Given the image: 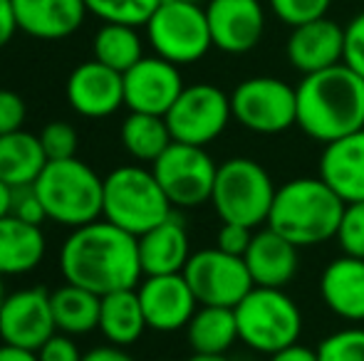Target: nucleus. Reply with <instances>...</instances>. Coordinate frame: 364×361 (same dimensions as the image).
Segmentation results:
<instances>
[{
    "mask_svg": "<svg viewBox=\"0 0 364 361\" xmlns=\"http://www.w3.org/2000/svg\"><path fill=\"white\" fill-rule=\"evenodd\" d=\"M186 361H230L225 354H196L193 352Z\"/></svg>",
    "mask_w": 364,
    "mask_h": 361,
    "instance_id": "49530a36",
    "label": "nucleus"
},
{
    "mask_svg": "<svg viewBox=\"0 0 364 361\" xmlns=\"http://www.w3.org/2000/svg\"><path fill=\"white\" fill-rule=\"evenodd\" d=\"M347 203L317 179H292L275 191L265 226L288 238L297 248H312L337 235Z\"/></svg>",
    "mask_w": 364,
    "mask_h": 361,
    "instance_id": "7ed1b4c3",
    "label": "nucleus"
},
{
    "mask_svg": "<svg viewBox=\"0 0 364 361\" xmlns=\"http://www.w3.org/2000/svg\"><path fill=\"white\" fill-rule=\"evenodd\" d=\"M183 87L186 84L178 72V65L159 55H144L134 67L124 72V106L129 111L166 116Z\"/></svg>",
    "mask_w": 364,
    "mask_h": 361,
    "instance_id": "2eb2a0df",
    "label": "nucleus"
},
{
    "mask_svg": "<svg viewBox=\"0 0 364 361\" xmlns=\"http://www.w3.org/2000/svg\"><path fill=\"white\" fill-rule=\"evenodd\" d=\"M250 240H253V228L238 226V223H220V228L216 233V248L228 252V255L243 257Z\"/></svg>",
    "mask_w": 364,
    "mask_h": 361,
    "instance_id": "4c0bfd02",
    "label": "nucleus"
},
{
    "mask_svg": "<svg viewBox=\"0 0 364 361\" xmlns=\"http://www.w3.org/2000/svg\"><path fill=\"white\" fill-rule=\"evenodd\" d=\"M65 94L80 116L107 119L124 106V74L92 57L70 72Z\"/></svg>",
    "mask_w": 364,
    "mask_h": 361,
    "instance_id": "dca6fc26",
    "label": "nucleus"
},
{
    "mask_svg": "<svg viewBox=\"0 0 364 361\" xmlns=\"http://www.w3.org/2000/svg\"><path fill=\"white\" fill-rule=\"evenodd\" d=\"M38 191L48 221L63 228H75L95 223L102 218L105 179L82 159L48 161L45 171L33 183Z\"/></svg>",
    "mask_w": 364,
    "mask_h": 361,
    "instance_id": "20e7f679",
    "label": "nucleus"
},
{
    "mask_svg": "<svg viewBox=\"0 0 364 361\" xmlns=\"http://www.w3.org/2000/svg\"><path fill=\"white\" fill-rule=\"evenodd\" d=\"M48 252V240L40 226L25 223L15 216L0 218V274L18 277L38 270Z\"/></svg>",
    "mask_w": 364,
    "mask_h": 361,
    "instance_id": "b1692460",
    "label": "nucleus"
},
{
    "mask_svg": "<svg viewBox=\"0 0 364 361\" xmlns=\"http://www.w3.org/2000/svg\"><path fill=\"white\" fill-rule=\"evenodd\" d=\"M18 18H15L13 0H0V50L15 38L18 33Z\"/></svg>",
    "mask_w": 364,
    "mask_h": 361,
    "instance_id": "a19ab883",
    "label": "nucleus"
},
{
    "mask_svg": "<svg viewBox=\"0 0 364 361\" xmlns=\"http://www.w3.org/2000/svg\"><path fill=\"white\" fill-rule=\"evenodd\" d=\"M60 272L65 282L80 284L100 297L134 289L144 277L139 240L105 218L80 226L60 248Z\"/></svg>",
    "mask_w": 364,
    "mask_h": 361,
    "instance_id": "f257e3e1",
    "label": "nucleus"
},
{
    "mask_svg": "<svg viewBox=\"0 0 364 361\" xmlns=\"http://www.w3.org/2000/svg\"><path fill=\"white\" fill-rule=\"evenodd\" d=\"M297 250L300 248L292 245L288 238H283L268 226L263 231L253 233V240H250L243 260L248 265L255 287L283 289L285 284H290L292 277L297 274V267H300Z\"/></svg>",
    "mask_w": 364,
    "mask_h": 361,
    "instance_id": "6ab92c4d",
    "label": "nucleus"
},
{
    "mask_svg": "<svg viewBox=\"0 0 364 361\" xmlns=\"http://www.w3.org/2000/svg\"><path fill=\"white\" fill-rule=\"evenodd\" d=\"M40 144H43L50 161L75 159L80 136H77L75 126L70 124V121H50V124H45V129L40 131Z\"/></svg>",
    "mask_w": 364,
    "mask_h": 361,
    "instance_id": "f704fd0d",
    "label": "nucleus"
},
{
    "mask_svg": "<svg viewBox=\"0 0 364 361\" xmlns=\"http://www.w3.org/2000/svg\"><path fill=\"white\" fill-rule=\"evenodd\" d=\"M173 213L171 201L159 186L151 169L144 166H119L105 176L102 218L117 228L144 235Z\"/></svg>",
    "mask_w": 364,
    "mask_h": 361,
    "instance_id": "39448f33",
    "label": "nucleus"
},
{
    "mask_svg": "<svg viewBox=\"0 0 364 361\" xmlns=\"http://www.w3.org/2000/svg\"><path fill=\"white\" fill-rule=\"evenodd\" d=\"M178 3H201V0H178Z\"/></svg>",
    "mask_w": 364,
    "mask_h": 361,
    "instance_id": "09e8293b",
    "label": "nucleus"
},
{
    "mask_svg": "<svg viewBox=\"0 0 364 361\" xmlns=\"http://www.w3.org/2000/svg\"><path fill=\"white\" fill-rule=\"evenodd\" d=\"M288 62L300 74H312L320 70L335 67L345 57V28L335 20L317 18L292 28L288 45Z\"/></svg>",
    "mask_w": 364,
    "mask_h": 361,
    "instance_id": "a211bd4d",
    "label": "nucleus"
},
{
    "mask_svg": "<svg viewBox=\"0 0 364 361\" xmlns=\"http://www.w3.org/2000/svg\"><path fill=\"white\" fill-rule=\"evenodd\" d=\"M20 33L35 40H65L75 35L90 13L85 0H13Z\"/></svg>",
    "mask_w": 364,
    "mask_h": 361,
    "instance_id": "aec40b11",
    "label": "nucleus"
},
{
    "mask_svg": "<svg viewBox=\"0 0 364 361\" xmlns=\"http://www.w3.org/2000/svg\"><path fill=\"white\" fill-rule=\"evenodd\" d=\"M164 119H166L173 141L208 146L228 129L230 119H233L230 94L208 82L188 84Z\"/></svg>",
    "mask_w": 364,
    "mask_h": 361,
    "instance_id": "9b49d317",
    "label": "nucleus"
},
{
    "mask_svg": "<svg viewBox=\"0 0 364 361\" xmlns=\"http://www.w3.org/2000/svg\"><path fill=\"white\" fill-rule=\"evenodd\" d=\"M0 361H40V359H38V352L10 347V344H0Z\"/></svg>",
    "mask_w": 364,
    "mask_h": 361,
    "instance_id": "c03bdc74",
    "label": "nucleus"
},
{
    "mask_svg": "<svg viewBox=\"0 0 364 361\" xmlns=\"http://www.w3.org/2000/svg\"><path fill=\"white\" fill-rule=\"evenodd\" d=\"M25 116H28V109H25L23 96L10 89H0V136L23 129Z\"/></svg>",
    "mask_w": 364,
    "mask_h": 361,
    "instance_id": "58836bf2",
    "label": "nucleus"
},
{
    "mask_svg": "<svg viewBox=\"0 0 364 361\" xmlns=\"http://www.w3.org/2000/svg\"><path fill=\"white\" fill-rule=\"evenodd\" d=\"M268 361H320V359H317V349L302 347V344L297 342V344H290V347L280 349V352L270 354Z\"/></svg>",
    "mask_w": 364,
    "mask_h": 361,
    "instance_id": "79ce46f5",
    "label": "nucleus"
},
{
    "mask_svg": "<svg viewBox=\"0 0 364 361\" xmlns=\"http://www.w3.org/2000/svg\"><path fill=\"white\" fill-rule=\"evenodd\" d=\"M10 216L20 218L25 223H33V226H43L48 221V213L43 208L35 186H23L13 188V201H10Z\"/></svg>",
    "mask_w": 364,
    "mask_h": 361,
    "instance_id": "c9c22d12",
    "label": "nucleus"
},
{
    "mask_svg": "<svg viewBox=\"0 0 364 361\" xmlns=\"http://www.w3.org/2000/svg\"><path fill=\"white\" fill-rule=\"evenodd\" d=\"M183 277L196 294L198 304L211 307L235 309V304L255 287L243 257L228 255L218 248L193 252L183 267Z\"/></svg>",
    "mask_w": 364,
    "mask_h": 361,
    "instance_id": "f8f14e48",
    "label": "nucleus"
},
{
    "mask_svg": "<svg viewBox=\"0 0 364 361\" xmlns=\"http://www.w3.org/2000/svg\"><path fill=\"white\" fill-rule=\"evenodd\" d=\"M82 357H85V354L80 352L75 339L63 332H55L53 337L38 349L40 361H82Z\"/></svg>",
    "mask_w": 364,
    "mask_h": 361,
    "instance_id": "ea45409f",
    "label": "nucleus"
},
{
    "mask_svg": "<svg viewBox=\"0 0 364 361\" xmlns=\"http://www.w3.org/2000/svg\"><path fill=\"white\" fill-rule=\"evenodd\" d=\"M238 337L258 354H275L300 342L302 312L285 289L253 287L235 304Z\"/></svg>",
    "mask_w": 364,
    "mask_h": 361,
    "instance_id": "423d86ee",
    "label": "nucleus"
},
{
    "mask_svg": "<svg viewBox=\"0 0 364 361\" xmlns=\"http://www.w3.org/2000/svg\"><path fill=\"white\" fill-rule=\"evenodd\" d=\"M213 48L225 55H245L263 40L265 10L260 0H208Z\"/></svg>",
    "mask_w": 364,
    "mask_h": 361,
    "instance_id": "f3484780",
    "label": "nucleus"
},
{
    "mask_svg": "<svg viewBox=\"0 0 364 361\" xmlns=\"http://www.w3.org/2000/svg\"><path fill=\"white\" fill-rule=\"evenodd\" d=\"M186 337L196 354H225L240 339L235 309L201 304L188 322Z\"/></svg>",
    "mask_w": 364,
    "mask_h": 361,
    "instance_id": "cd10ccee",
    "label": "nucleus"
},
{
    "mask_svg": "<svg viewBox=\"0 0 364 361\" xmlns=\"http://www.w3.org/2000/svg\"><path fill=\"white\" fill-rule=\"evenodd\" d=\"M275 191L278 188L265 171V166H260L253 159H245V156H233L218 166L211 206L220 223L258 228L268 223Z\"/></svg>",
    "mask_w": 364,
    "mask_h": 361,
    "instance_id": "0eeeda50",
    "label": "nucleus"
},
{
    "mask_svg": "<svg viewBox=\"0 0 364 361\" xmlns=\"http://www.w3.org/2000/svg\"><path fill=\"white\" fill-rule=\"evenodd\" d=\"M144 28L154 55L178 67L198 62L213 48L206 8H201V3L164 0Z\"/></svg>",
    "mask_w": 364,
    "mask_h": 361,
    "instance_id": "6e6552de",
    "label": "nucleus"
},
{
    "mask_svg": "<svg viewBox=\"0 0 364 361\" xmlns=\"http://www.w3.org/2000/svg\"><path fill=\"white\" fill-rule=\"evenodd\" d=\"M320 361H364V329L345 327L332 332L317 347Z\"/></svg>",
    "mask_w": 364,
    "mask_h": 361,
    "instance_id": "2f4dec72",
    "label": "nucleus"
},
{
    "mask_svg": "<svg viewBox=\"0 0 364 361\" xmlns=\"http://www.w3.org/2000/svg\"><path fill=\"white\" fill-rule=\"evenodd\" d=\"M55 332L50 289L25 287L8 294L0 309V342L38 352Z\"/></svg>",
    "mask_w": 364,
    "mask_h": 361,
    "instance_id": "ddd939ff",
    "label": "nucleus"
},
{
    "mask_svg": "<svg viewBox=\"0 0 364 361\" xmlns=\"http://www.w3.org/2000/svg\"><path fill=\"white\" fill-rule=\"evenodd\" d=\"M230 109L243 129L275 136L297 126V91L278 77H248L230 91Z\"/></svg>",
    "mask_w": 364,
    "mask_h": 361,
    "instance_id": "1a4fd4ad",
    "label": "nucleus"
},
{
    "mask_svg": "<svg viewBox=\"0 0 364 361\" xmlns=\"http://www.w3.org/2000/svg\"><path fill=\"white\" fill-rule=\"evenodd\" d=\"M320 179L345 203L364 201V129L325 144Z\"/></svg>",
    "mask_w": 364,
    "mask_h": 361,
    "instance_id": "412c9836",
    "label": "nucleus"
},
{
    "mask_svg": "<svg viewBox=\"0 0 364 361\" xmlns=\"http://www.w3.org/2000/svg\"><path fill=\"white\" fill-rule=\"evenodd\" d=\"M335 240L340 243L345 255L362 257L364 260V201L347 203L345 206Z\"/></svg>",
    "mask_w": 364,
    "mask_h": 361,
    "instance_id": "473e14b6",
    "label": "nucleus"
},
{
    "mask_svg": "<svg viewBox=\"0 0 364 361\" xmlns=\"http://www.w3.org/2000/svg\"><path fill=\"white\" fill-rule=\"evenodd\" d=\"M146 317L141 309L139 294L134 289H119L102 297L100 307V332L109 344L129 347L139 342L146 332Z\"/></svg>",
    "mask_w": 364,
    "mask_h": 361,
    "instance_id": "a878e982",
    "label": "nucleus"
},
{
    "mask_svg": "<svg viewBox=\"0 0 364 361\" xmlns=\"http://www.w3.org/2000/svg\"><path fill=\"white\" fill-rule=\"evenodd\" d=\"M270 13L280 20V23L297 28L310 20L325 18L330 10L332 0H268Z\"/></svg>",
    "mask_w": 364,
    "mask_h": 361,
    "instance_id": "72a5a7b5",
    "label": "nucleus"
},
{
    "mask_svg": "<svg viewBox=\"0 0 364 361\" xmlns=\"http://www.w3.org/2000/svg\"><path fill=\"white\" fill-rule=\"evenodd\" d=\"M119 139L127 154L141 164H154L173 144L166 119L141 111H129V116L122 121Z\"/></svg>",
    "mask_w": 364,
    "mask_h": 361,
    "instance_id": "c85d7f7f",
    "label": "nucleus"
},
{
    "mask_svg": "<svg viewBox=\"0 0 364 361\" xmlns=\"http://www.w3.org/2000/svg\"><path fill=\"white\" fill-rule=\"evenodd\" d=\"M40 136L30 134L25 129L10 131L0 136V181L10 188L33 186L38 176L48 166Z\"/></svg>",
    "mask_w": 364,
    "mask_h": 361,
    "instance_id": "393cba45",
    "label": "nucleus"
},
{
    "mask_svg": "<svg viewBox=\"0 0 364 361\" xmlns=\"http://www.w3.org/2000/svg\"><path fill=\"white\" fill-rule=\"evenodd\" d=\"M320 297L345 322H364V260L335 257L320 274Z\"/></svg>",
    "mask_w": 364,
    "mask_h": 361,
    "instance_id": "5701e85b",
    "label": "nucleus"
},
{
    "mask_svg": "<svg viewBox=\"0 0 364 361\" xmlns=\"http://www.w3.org/2000/svg\"><path fill=\"white\" fill-rule=\"evenodd\" d=\"M164 0H85L87 10L102 23L144 28Z\"/></svg>",
    "mask_w": 364,
    "mask_h": 361,
    "instance_id": "7c9ffc66",
    "label": "nucleus"
},
{
    "mask_svg": "<svg viewBox=\"0 0 364 361\" xmlns=\"http://www.w3.org/2000/svg\"><path fill=\"white\" fill-rule=\"evenodd\" d=\"M5 299H8V292H5V279H3V274H0V309H3Z\"/></svg>",
    "mask_w": 364,
    "mask_h": 361,
    "instance_id": "de8ad7c7",
    "label": "nucleus"
},
{
    "mask_svg": "<svg viewBox=\"0 0 364 361\" xmlns=\"http://www.w3.org/2000/svg\"><path fill=\"white\" fill-rule=\"evenodd\" d=\"M342 62L364 77V10L345 25V57Z\"/></svg>",
    "mask_w": 364,
    "mask_h": 361,
    "instance_id": "e433bc0d",
    "label": "nucleus"
},
{
    "mask_svg": "<svg viewBox=\"0 0 364 361\" xmlns=\"http://www.w3.org/2000/svg\"><path fill=\"white\" fill-rule=\"evenodd\" d=\"M146 327L154 332H178L186 329L198 309V299L188 287L183 272L176 274H146L136 284Z\"/></svg>",
    "mask_w": 364,
    "mask_h": 361,
    "instance_id": "4468645a",
    "label": "nucleus"
},
{
    "mask_svg": "<svg viewBox=\"0 0 364 361\" xmlns=\"http://www.w3.org/2000/svg\"><path fill=\"white\" fill-rule=\"evenodd\" d=\"M139 240V260L146 274H176L183 272L191 252V238H188L186 223L181 216L171 213L164 223L146 231Z\"/></svg>",
    "mask_w": 364,
    "mask_h": 361,
    "instance_id": "4be33fe9",
    "label": "nucleus"
},
{
    "mask_svg": "<svg viewBox=\"0 0 364 361\" xmlns=\"http://www.w3.org/2000/svg\"><path fill=\"white\" fill-rule=\"evenodd\" d=\"M92 55L97 62L124 74L144 57V43L132 25L102 23V28L97 30L95 40H92Z\"/></svg>",
    "mask_w": 364,
    "mask_h": 361,
    "instance_id": "c756f323",
    "label": "nucleus"
},
{
    "mask_svg": "<svg viewBox=\"0 0 364 361\" xmlns=\"http://www.w3.org/2000/svg\"><path fill=\"white\" fill-rule=\"evenodd\" d=\"M82 361H136V359L132 354H127L124 347L109 344V347H95L90 352H85Z\"/></svg>",
    "mask_w": 364,
    "mask_h": 361,
    "instance_id": "37998d69",
    "label": "nucleus"
},
{
    "mask_svg": "<svg viewBox=\"0 0 364 361\" xmlns=\"http://www.w3.org/2000/svg\"><path fill=\"white\" fill-rule=\"evenodd\" d=\"M10 201H13V188L0 181V218H5L10 213Z\"/></svg>",
    "mask_w": 364,
    "mask_h": 361,
    "instance_id": "a18cd8bd",
    "label": "nucleus"
},
{
    "mask_svg": "<svg viewBox=\"0 0 364 361\" xmlns=\"http://www.w3.org/2000/svg\"><path fill=\"white\" fill-rule=\"evenodd\" d=\"M53 302V317L58 332L70 337H82L95 329H100V307L102 297L80 284L65 282L63 287L50 292Z\"/></svg>",
    "mask_w": 364,
    "mask_h": 361,
    "instance_id": "bb28decb",
    "label": "nucleus"
},
{
    "mask_svg": "<svg viewBox=\"0 0 364 361\" xmlns=\"http://www.w3.org/2000/svg\"><path fill=\"white\" fill-rule=\"evenodd\" d=\"M151 171L173 208H198L211 203L218 164L206 146L173 141L151 164Z\"/></svg>",
    "mask_w": 364,
    "mask_h": 361,
    "instance_id": "9d476101",
    "label": "nucleus"
},
{
    "mask_svg": "<svg viewBox=\"0 0 364 361\" xmlns=\"http://www.w3.org/2000/svg\"><path fill=\"white\" fill-rule=\"evenodd\" d=\"M297 91V126L310 139L332 144L364 129V77L345 62L302 74Z\"/></svg>",
    "mask_w": 364,
    "mask_h": 361,
    "instance_id": "f03ea898",
    "label": "nucleus"
}]
</instances>
